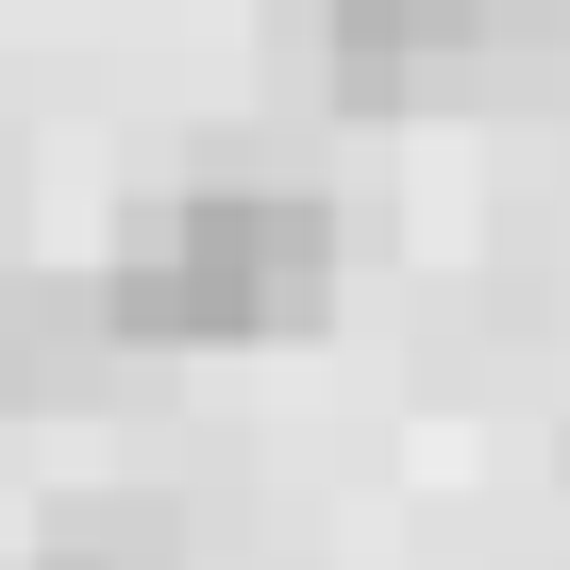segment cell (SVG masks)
Segmentation results:
<instances>
[{"instance_id": "obj_3", "label": "cell", "mask_w": 570, "mask_h": 570, "mask_svg": "<svg viewBox=\"0 0 570 570\" xmlns=\"http://www.w3.org/2000/svg\"><path fill=\"white\" fill-rule=\"evenodd\" d=\"M18 570H85V553H18Z\"/></svg>"}, {"instance_id": "obj_2", "label": "cell", "mask_w": 570, "mask_h": 570, "mask_svg": "<svg viewBox=\"0 0 570 570\" xmlns=\"http://www.w3.org/2000/svg\"><path fill=\"white\" fill-rule=\"evenodd\" d=\"M303 51H320V101L403 118V101H436V85L503 68V0H320Z\"/></svg>"}, {"instance_id": "obj_1", "label": "cell", "mask_w": 570, "mask_h": 570, "mask_svg": "<svg viewBox=\"0 0 570 570\" xmlns=\"http://www.w3.org/2000/svg\"><path fill=\"white\" fill-rule=\"evenodd\" d=\"M336 303V218L303 185H185L135 202L118 252L85 268V320L101 353H252V336H303Z\"/></svg>"}]
</instances>
